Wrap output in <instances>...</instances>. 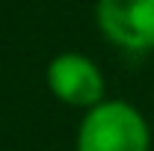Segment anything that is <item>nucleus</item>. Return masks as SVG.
<instances>
[{
    "instance_id": "obj_3",
    "label": "nucleus",
    "mask_w": 154,
    "mask_h": 151,
    "mask_svg": "<svg viewBox=\"0 0 154 151\" xmlns=\"http://www.w3.org/2000/svg\"><path fill=\"white\" fill-rule=\"evenodd\" d=\"M48 86L59 101L92 110L104 101V77L92 59L83 54H59L48 65Z\"/></svg>"
},
{
    "instance_id": "obj_1",
    "label": "nucleus",
    "mask_w": 154,
    "mask_h": 151,
    "mask_svg": "<svg viewBox=\"0 0 154 151\" xmlns=\"http://www.w3.org/2000/svg\"><path fill=\"white\" fill-rule=\"evenodd\" d=\"M148 145L145 119L125 101H101L77 131V151H148Z\"/></svg>"
},
{
    "instance_id": "obj_2",
    "label": "nucleus",
    "mask_w": 154,
    "mask_h": 151,
    "mask_svg": "<svg viewBox=\"0 0 154 151\" xmlns=\"http://www.w3.org/2000/svg\"><path fill=\"white\" fill-rule=\"evenodd\" d=\"M98 27L128 51L154 48V0H98Z\"/></svg>"
}]
</instances>
